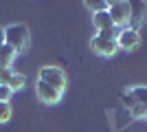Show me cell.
<instances>
[{
    "label": "cell",
    "mask_w": 147,
    "mask_h": 132,
    "mask_svg": "<svg viewBox=\"0 0 147 132\" xmlns=\"http://www.w3.org/2000/svg\"><path fill=\"white\" fill-rule=\"evenodd\" d=\"M2 44H7L5 42V29H0V46H2Z\"/></svg>",
    "instance_id": "17"
},
{
    "label": "cell",
    "mask_w": 147,
    "mask_h": 132,
    "mask_svg": "<svg viewBox=\"0 0 147 132\" xmlns=\"http://www.w3.org/2000/svg\"><path fill=\"white\" fill-rule=\"evenodd\" d=\"M90 49L94 51L97 55H101V57H112L119 51V44H117V40L103 38V35H99V33H97V35L90 40Z\"/></svg>",
    "instance_id": "4"
},
{
    "label": "cell",
    "mask_w": 147,
    "mask_h": 132,
    "mask_svg": "<svg viewBox=\"0 0 147 132\" xmlns=\"http://www.w3.org/2000/svg\"><path fill=\"white\" fill-rule=\"evenodd\" d=\"M37 79L49 84V86H53V88H57L59 93H64L68 86V77L59 66H42L40 73H37Z\"/></svg>",
    "instance_id": "1"
},
{
    "label": "cell",
    "mask_w": 147,
    "mask_h": 132,
    "mask_svg": "<svg viewBox=\"0 0 147 132\" xmlns=\"http://www.w3.org/2000/svg\"><path fill=\"white\" fill-rule=\"evenodd\" d=\"M121 101H123V106L127 108V110H129V108H134V106H136V104H138V101H136V99H134V95L129 93V90H125V93H123V95H121Z\"/></svg>",
    "instance_id": "14"
},
{
    "label": "cell",
    "mask_w": 147,
    "mask_h": 132,
    "mask_svg": "<svg viewBox=\"0 0 147 132\" xmlns=\"http://www.w3.org/2000/svg\"><path fill=\"white\" fill-rule=\"evenodd\" d=\"M129 5H132V22H129V26L138 31L147 18V5L145 2H129Z\"/></svg>",
    "instance_id": "8"
},
{
    "label": "cell",
    "mask_w": 147,
    "mask_h": 132,
    "mask_svg": "<svg viewBox=\"0 0 147 132\" xmlns=\"http://www.w3.org/2000/svg\"><path fill=\"white\" fill-rule=\"evenodd\" d=\"M129 114H132V119H147V106L136 104L134 108H129Z\"/></svg>",
    "instance_id": "13"
},
{
    "label": "cell",
    "mask_w": 147,
    "mask_h": 132,
    "mask_svg": "<svg viewBox=\"0 0 147 132\" xmlns=\"http://www.w3.org/2000/svg\"><path fill=\"white\" fill-rule=\"evenodd\" d=\"M24 75H20V73H16L13 68H0V84H5V86H9L16 93V90H20V88H24Z\"/></svg>",
    "instance_id": "7"
},
{
    "label": "cell",
    "mask_w": 147,
    "mask_h": 132,
    "mask_svg": "<svg viewBox=\"0 0 147 132\" xmlns=\"http://www.w3.org/2000/svg\"><path fill=\"white\" fill-rule=\"evenodd\" d=\"M9 119H11V108H9V104L0 101V123H7Z\"/></svg>",
    "instance_id": "15"
},
{
    "label": "cell",
    "mask_w": 147,
    "mask_h": 132,
    "mask_svg": "<svg viewBox=\"0 0 147 132\" xmlns=\"http://www.w3.org/2000/svg\"><path fill=\"white\" fill-rule=\"evenodd\" d=\"M11 95H13V90H11V88H9V86H5V84H0V101H2V104H9Z\"/></svg>",
    "instance_id": "16"
},
{
    "label": "cell",
    "mask_w": 147,
    "mask_h": 132,
    "mask_svg": "<svg viewBox=\"0 0 147 132\" xmlns=\"http://www.w3.org/2000/svg\"><path fill=\"white\" fill-rule=\"evenodd\" d=\"M117 44H119V49H123V51H134L141 46V33L136 29H132V26L121 29L119 38H117Z\"/></svg>",
    "instance_id": "5"
},
{
    "label": "cell",
    "mask_w": 147,
    "mask_h": 132,
    "mask_svg": "<svg viewBox=\"0 0 147 132\" xmlns=\"http://www.w3.org/2000/svg\"><path fill=\"white\" fill-rule=\"evenodd\" d=\"M92 22H94V29H97V33H103V31H110V29H114V22H112L110 13L108 11H99L92 16Z\"/></svg>",
    "instance_id": "9"
},
{
    "label": "cell",
    "mask_w": 147,
    "mask_h": 132,
    "mask_svg": "<svg viewBox=\"0 0 147 132\" xmlns=\"http://www.w3.org/2000/svg\"><path fill=\"white\" fill-rule=\"evenodd\" d=\"M86 7L92 11V16L94 13H99V11H108V7H110V2H105V0H99V2H92V0H88L86 2Z\"/></svg>",
    "instance_id": "12"
},
{
    "label": "cell",
    "mask_w": 147,
    "mask_h": 132,
    "mask_svg": "<svg viewBox=\"0 0 147 132\" xmlns=\"http://www.w3.org/2000/svg\"><path fill=\"white\" fill-rule=\"evenodd\" d=\"M35 93H37V97H40V101H42V104H49V106L59 104L61 95H64V93H59L57 88H53V86H49V84L40 82V79H37V84H35Z\"/></svg>",
    "instance_id": "6"
},
{
    "label": "cell",
    "mask_w": 147,
    "mask_h": 132,
    "mask_svg": "<svg viewBox=\"0 0 147 132\" xmlns=\"http://www.w3.org/2000/svg\"><path fill=\"white\" fill-rule=\"evenodd\" d=\"M5 42L18 51H24L29 46V29L24 24H11L5 29Z\"/></svg>",
    "instance_id": "3"
},
{
    "label": "cell",
    "mask_w": 147,
    "mask_h": 132,
    "mask_svg": "<svg viewBox=\"0 0 147 132\" xmlns=\"http://www.w3.org/2000/svg\"><path fill=\"white\" fill-rule=\"evenodd\" d=\"M108 13H110V18H112V22H114L117 29H127L129 22H132V5L125 2V0L110 2Z\"/></svg>",
    "instance_id": "2"
},
{
    "label": "cell",
    "mask_w": 147,
    "mask_h": 132,
    "mask_svg": "<svg viewBox=\"0 0 147 132\" xmlns=\"http://www.w3.org/2000/svg\"><path fill=\"white\" fill-rule=\"evenodd\" d=\"M16 57H18V51L13 46H9V44H2L0 46V68H11Z\"/></svg>",
    "instance_id": "10"
},
{
    "label": "cell",
    "mask_w": 147,
    "mask_h": 132,
    "mask_svg": "<svg viewBox=\"0 0 147 132\" xmlns=\"http://www.w3.org/2000/svg\"><path fill=\"white\" fill-rule=\"evenodd\" d=\"M129 93L134 95V99L143 106H147V86H132L129 88Z\"/></svg>",
    "instance_id": "11"
}]
</instances>
